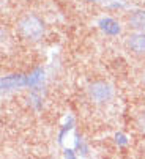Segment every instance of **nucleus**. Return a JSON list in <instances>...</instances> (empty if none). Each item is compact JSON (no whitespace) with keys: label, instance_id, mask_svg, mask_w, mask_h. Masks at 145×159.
Listing matches in <instances>:
<instances>
[{"label":"nucleus","instance_id":"nucleus-1","mask_svg":"<svg viewBox=\"0 0 145 159\" xmlns=\"http://www.w3.org/2000/svg\"><path fill=\"white\" fill-rule=\"evenodd\" d=\"M17 27L21 35L30 41H40L44 35V24L36 14H26L19 20Z\"/></svg>","mask_w":145,"mask_h":159},{"label":"nucleus","instance_id":"nucleus-7","mask_svg":"<svg viewBox=\"0 0 145 159\" xmlns=\"http://www.w3.org/2000/svg\"><path fill=\"white\" fill-rule=\"evenodd\" d=\"M136 126H137V129H139L142 134H145V110H142V112L139 113V117H137V120H136Z\"/></svg>","mask_w":145,"mask_h":159},{"label":"nucleus","instance_id":"nucleus-8","mask_svg":"<svg viewBox=\"0 0 145 159\" xmlns=\"http://www.w3.org/2000/svg\"><path fill=\"white\" fill-rule=\"evenodd\" d=\"M117 142L125 143V142H126V140H125V135H117Z\"/></svg>","mask_w":145,"mask_h":159},{"label":"nucleus","instance_id":"nucleus-5","mask_svg":"<svg viewBox=\"0 0 145 159\" xmlns=\"http://www.w3.org/2000/svg\"><path fill=\"white\" fill-rule=\"evenodd\" d=\"M128 20H129V25L134 30H137V33H145V11L143 10L131 13Z\"/></svg>","mask_w":145,"mask_h":159},{"label":"nucleus","instance_id":"nucleus-4","mask_svg":"<svg viewBox=\"0 0 145 159\" xmlns=\"http://www.w3.org/2000/svg\"><path fill=\"white\" fill-rule=\"evenodd\" d=\"M98 27L106 33V35H110V36H115V35H120L122 33V25L112 17H101L98 20Z\"/></svg>","mask_w":145,"mask_h":159},{"label":"nucleus","instance_id":"nucleus-9","mask_svg":"<svg viewBox=\"0 0 145 159\" xmlns=\"http://www.w3.org/2000/svg\"><path fill=\"white\" fill-rule=\"evenodd\" d=\"M142 82H143V85H145V71L142 73Z\"/></svg>","mask_w":145,"mask_h":159},{"label":"nucleus","instance_id":"nucleus-10","mask_svg":"<svg viewBox=\"0 0 145 159\" xmlns=\"http://www.w3.org/2000/svg\"><path fill=\"white\" fill-rule=\"evenodd\" d=\"M85 2H100V0H85Z\"/></svg>","mask_w":145,"mask_h":159},{"label":"nucleus","instance_id":"nucleus-3","mask_svg":"<svg viewBox=\"0 0 145 159\" xmlns=\"http://www.w3.org/2000/svg\"><path fill=\"white\" fill-rule=\"evenodd\" d=\"M126 44L134 54L145 57V33H133L128 38Z\"/></svg>","mask_w":145,"mask_h":159},{"label":"nucleus","instance_id":"nucleus-6","mask_svg":"<svg viewBox=\"0 0 145 159\" xmlns=\"http://www.w3.org/2000/svg\"><path fill=\"white\" fill-rule=\"evenodd\" d=\"M24 82V77L22 76H7V77H3L2 79V87H3V90L5 88H13V87H19V85H22Z\"/></svg>","mask_w":145,"mask_h":159},{"label":"nucleus","instance_id":"nucleus-2","mask_svg":"<svg viewBox=\"0 0 145 159\" xmlns=\"http://www.w3.org/2000/svg\"><path fill=\"white\" fill-rule=\"evenodd\" d=\"M87 93H88V98L95 104H106V102H109L114 98L115 90L106 80H95V82H91L88 85Z\"/></svg>","mask_w":145,"mask_h":159}]
</instances>
